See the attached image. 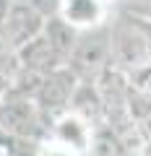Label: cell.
Listing matches in <instances>:
<instances>
[{
    "instance_id": "18",
    "label": "cell",
    "mask_w": 151,
    "mask_h": 156,
    "mask_svg": "<svg viewBox=\"0 0 151 156\" xmlns=\"http://www.w3.org/2000/svg\"><path fill=\"white\" fill-rule=\"evenodd\" d=\"M102 3H107L112 11H117V8H120V0H102Z\"/></svg>"
},
{
    "instance_id": "7",
    "label": "cell",
    "mask_w": 151,
    "mask_h": 156,
    "mask_svg": "<svg viewBox=\"0 0 151 156\" xmlns=\"http://www.w3.org/2000/svg\"><path fill=\"white\" fill-rule=\"evenodd\" d=\"M57 16L78 31H89V29L110 23L115 11L102 0H63Z\"/></svg>"
},
{
    "instance_id": "19",
    "label": "cell",
    "mask_w": 151,
    "mask_h": 156,
    "mask_svg": "<svg viewBox=\"0 0 151 156\" xmlns=\"http://www.w3.org/2000/svg\"><path fill=\"white\" fill-rule=\"evenodd\" d=\"M120 3H123V0H120Z\"/></svg>"
},
{
    "instance_id": "13",
    "label": "cell",
    "mask_w": 151,
    "mask_h": 156,
    "mask_svg": "<svg viewBox=\"0 0 151 156\" xmlns=\"http://www.w3.org/2000/svg\"><path fill=\"white\" fill-rule=\"evenodd\" d=\"M37 156H86V154H81L78 148L65 146V143H60V140H55V138H50V135H47V138L39 140Z\"/></svg>"
},
{
    "instance_id": "8",
    "label": "cell",
    "mask_w": 151,
    "mask_h": 156,
    "mask_svg": "<svg viewBox=\"0 0 151 156\" xmlns=\"http://www.w3.org/2000/svg\"><path fill=\"white\" fill-rule=\"evenodd\" d=\"M65 65V57L52 47V42L39 34L37 39L26 42V44L18 50V68H26L31 73H39V76H47V73L57 70V68Z\"/></svg>"
},
{
    "instance_id": "16",
    "label": "cell",
    "mask_w": 151,
    "mask_h": 156,
    "mask_svg": "<svg viewBox=\"0 0 151 156\" xmlns=\"http://www.w3.org/2000/svg\"><path fill=\"white\" fill-rule=\"evenodd\" d=\"M8 5H11V0H0V23H3V18H5Z\"/></svg>"
},
{
    "instance_id": "4",
    "label": "cell",
    "mask_w": 151,
    "mask_h": 156,
    "mask_svg": "<svg viewBox=\"0 0 151 156\" xmlns=\"http://www.w3.org/2000/svg\"><path fill=\"white\" fill-rule=\"evenodd\" d=\"M78 83H81V78L76 76L68 65L57 68V70L47 73V76L42 78L39 91H37L34 99H37L39 109L45 112V117L50 120V122L57 115H63L65 109H70V101H73V94H76Z\"/></svg>"
},
{
    "instance_id": "17",
    "label": "cell",
    "mask_w": 151,
    "mask_h": 156,
    "mask_svg": "<svg viewBox=\"0 0 151 156\" xmlns=\"http://www.w3.org/2000/svg\"><path fill=\"white\" fill-rule=\"evenodd\" d=\"M146 39H149V57H151V21H146Z\"/></svg>"
},
{
    "instance_id": "5",
    "label": "cell",
    "mask_w": 151,
    "mask_h": 156,
    "mask_svg": "<svg viewBox=\"0 0 151 156\" xmlns=\"http://www.w3.org/2000/svg\"><path fill=\"white\" fill-rule=\"evenodd\" d=\"M45 21L47 18L37 8H31L26 0H11V5L5 11V18L0 23V31L8 37V42L16 50H21L26 42H31V39H37L42 34Z\"/></svg>"
},
{
    "instance_id": "12",
    "label": "cell",
    "mask_w": 151,
    "mask_h": 156,
    "mask_svg": "<svg viewBox=\"0 0 151 156\" xmlns=\"http://www.w3.org/2000/svg\"><path fill=\"white\" fill-rule=\"evenodd\" d=\"M125 76H128V83L133 89V94H138V96H143V99L151 101V62L138 65L135 70L125 73Z\"/></svg>"
},
{
    "instance_id": "2",
    "label": "cell",
    "mask_w": 151,
    "mask_h": 156,
    "mask_svg": "<svg viewBox=\"0 0 151 156\" xmlns=\"http://www.w3.org/2000/svg\"><path fill=\"white\" fill-rule=\"evenodd\" d=\"M47 130H50V120L39 109L37 99L16 89H8L5 99L0 101V133L39 143L42 138H47Z\"/></svg>"
},
{
    "instance_id": "15",
    "label": "cell",
    "mask_w": 151,
    "mask_h": 156,
    "mask_svg": "<svg viewBox=\"0 0 151 156\" xmlns=\"http://www.w3.org/2000/svg\"><path fill=\"white\" fill-rule=\"evenodd\" d=\"M8 89H11V81H8V78H3V76H0V101L5 99Z\"/></svg>"
},
{
    "instance_id": "6",
    "label": "cell",
    "mask_w": 151,
    "mask_h": 156,
    "mask_svg": "<svg viewBox=\"0 0 151 156\" xmlns=\"http://www.w3.org/2000/svg\"><path fill=\"white\" fill-rule=\"evenodd\" d=\"M94 133H96V125L91 120H86L84 115L73 109H65L63 115H57L55 120L50 122V130L47 135L65 146H73L78 148L81 154L89 156V148H91V140H94Z\"/></svg>"
},
{
    "instance_id": "1",
    "label": "cell",
    "mask_w": 151,
    "mask_h": 156,
    "mask_svg": "<svg viewBox=\"0 0 151 156\" xmlns=\"http://www.w3.org/2000/svg\"><path fill=\"white\" fill-rule=\"evenodd\" d=\"M110 31H112V68L130 73L138 65L151 62L143 18H135L125 11H115V16L110 18Z\"/></svg>"
},
{
    "instance_id": "9",
    "label": "cell",
    "mask_w": 151,
    "mask_h": 156,
    "mask_svg": "<svg viewBox=\"0 0 151 156\" xmlns=\"http://www.w3.org/2000/svg\"><path fill=\"white\" fill-rule=\"evenodd\" d=\"M42 34L50 39L52 47H55V50L65 57V62H68V57H70L73 47H76V42H78V34L81 31H78V29H73L70 23H65L60 16H52V18H47V21H45Z\"/></svg>"
},
{
    "instance_id": "14",
    "label": "cell",
    "mask_w": 151,
    "mask_h": 156,
    "mask_svg": "<svg viewBox=\"0 0 151 156\" xmlns=\"http://www.w3.org/2000/svg\"><path fill=\"white\" fill-rule=\"evenodd\" d=\"M26 3H29L31 8H37L45 18H52V16H57L63 0H26Z\"/></svg>"
},
{
    "instance_id": "3",
    "label": "cell",
    "mask_w": 151,
    "mask_h": 156,
    "mask_svg": "<svg viewBox=\"0 0 151 156\" xmlns=\"http://www.w3.org/2000/svg\"><path fill=\"white\" fill-rule=\"evenodd\" d=\"M81 81H99L102 73L112 68V31L110 23L89 29L78 34V42L73 47L65 62Z\"/></svg>"
},
{
    "instance_id": "10",
    "label": "cell",
    "mask_w": 151,
    "mask_h": 156,
    "mask_svg": "<svg viewBox=\"0 0 151 156\" xmlns=\"http://www.w3.org/2000/svg\"><path fill=\"white\" fill-rule=\"evenodd\" d=\"M89 156H128L123 140L110 125H99L94 133V140H91Z\"/></svg>"
},
{
    "instance_id": "11",
    "label": "cell",
    "mask_w": 151,
    "mask_h": 156,
    "mask_svg": "<svg viewBox=\"0 0 151 156\" xmlns=\"http://www.w3.org/2000/svg\"><path fill=\"white\" fill-rule=\"evenodd\" d=\"M16 70H18V50L8 42L5 34L0 31V76L11 81Z\"/></svg>"
}]
</instances>
